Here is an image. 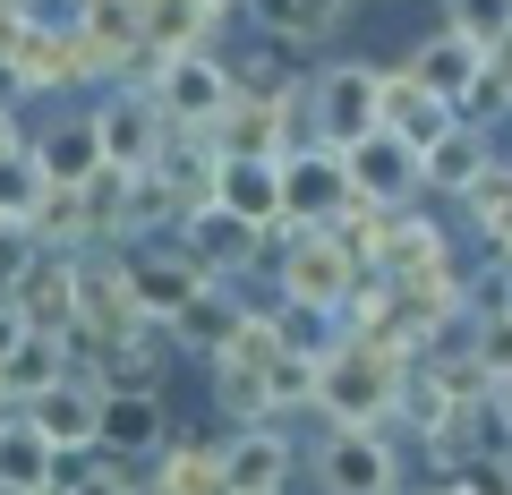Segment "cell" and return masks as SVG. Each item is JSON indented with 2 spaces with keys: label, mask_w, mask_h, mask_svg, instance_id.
<instances>
[{
  "label": "cell",
  "mask_w": 512,
  "mask_h": 495,
  "mask_svg": "<svg viewBox=\"0 0 512 495\" xmlns=\"http://www.w3.org/2000/svg\"><path fill=\"white\" fill-rule=\"evenodd\" d=\"M410 367H419V359H393L384 342L342 333V342L325 350V367H316V410H325L333 427H384L393 410H402Z\"/></svg>",
  "instance_id": "1"
},
{
  "label": "cell",
  "mask_w": 512,
  "mask_h": 495,
  "mask_svg": "<svg viewBox=\"0 0 512 495\" xmlns=\"http://www.w3.org/2000/svg\"><path fill=\"white\" fill-rule=\"evenodd\" d=\"M274 239H282V257H274L282 299H299V308H333V316H342L350 282H359V257L333 239V222H274Z\"/></svg>",
  "instance_id": "2"
},
{
  "label": "cell",
  "mask_w": 512,
  "mask_h": 495,
  "mask_svg": "<svg viewBox=\"0 0 512 495\" xmlns=\"http://www.w3.org/2000/svg\"><path fill=\"white\" fill-rule=\"evenodd\" d=\"M231 69H222L214 52H171L163 60V77H154V103H163V120H171V137H205L222 120V111H231Z\"/></svg>",
  "instance_id": "3"
},
{
  "label": "cell",
  "mask_w": 512,
  "mask_h": 495,
  "mask_svg": "<svg viewBox=\"0 0 512 495\" xmlns=\"http://www.w3.org/2000/svg\"><path fill=\"white\" fill-rule=\"evenodd\" d=\"M180 248L205 265L214 282H231V274H248V265H265V257H282V239L265 231V222H248V214H231V205H197V214H180Z\"/></svg>",
  "instance_id": "4"
},
{
  "label": "cell",
  "mask_w": 512,
  "mask_h": 495,
  "mask_svg": "<svg viewBox=\"0 0 512 495\" xmlns=\"http://www.w3.org/2000/svg\"><path fill=\"white\" fill-rule=\"evenodd\" d=\"M308 120H316V146H359L367 129H384V69H325L308 86Z\"/></svg>",
  "instance_id": "5"
},
{
  "label": "cell",
  "mask_w": 512,
  "mask_h": 495,
  "mask_svg": "<svg viewBox=\"0 0 512 495\" xmlns=\"http://www.w3.org/2000/svg\"><path fill=\"white\" fill-rule=\"evenodd\" d=\"M146 299H137V282H128V257L120 265H77V333H86L94 350L103 342H128V333H146Z\"/></svg>",
  "instance_id": "6"
},
{
  "label": "cell",
  "mask_w": 512,
  "mask_h": 495,
  "mask_svg": "<svg viewBox=\"0 0 512 495\" xmlns=\"http://www.w3.org/2000/svg\"><path fill=\"white\" fill-rule=\"evenodd\" d=\"M350 197H359V188H350L342 146H299V154H282V222H333Z\"/></svg>",
  "instance_id": "7"
},
{
  "label": "cell",
  "mask_w": 512,
  "mask_h": 495,
  "mask_svg": "<svg viewBox=\"0 0 512 495\" xmlns=\"http://www.w3.org/2000/svg\"><path fill=\"white\" fill-rule=\"evenodd\" d=\"M393 478H402V461H393L384 427H333L325 453H316V487H333V495H376Z\"/></svg>",
  "instance_id": "8"
},
{
  "label": "cell",
  "mask_w": 512,
  "mask_h": 495,
  "mask_svg": "<svg viewBox=\"0 0 512 495\" xmlns=\"http://www.w3.org/2000/svg\"><path fill=\"white\" fill-rule=\"evenodd\" d=\"M342 163H350V188H359V197H376V205H410V197L427 188L419 146H410L402 129H367L359 146H342Z\"/></svg>",
  "instance_id": "9"
},
{
  "label": "cell",
  "mask_w": 512,
  "mask_h": 495,
  "mask_svg": "<svg viewBox=\"0 0 512 495\" xmlns=\"http://www.w3.org/2000/svg\"><path fill=\"white\" fill-rule=\"evenodd\" d=\"M205 137H214L222 163H282V154H291V103H265V94H231V111H222Z\"/></svg>",
  "instance_id": "10"
},
{
  "label": "cell",
  "mask_w": 512,
  "mask_h": 495,
  "mask_svg": "<svg viewBox=\"0 0 512 495\" xmlns=\"http://www.w3.org/2000/svg\"><path fill=\"white\" fill-rule=\"evenodd\" d=\"M94 444L111 453H163L171 444V419H163V393L154 385H103V410H94Z\"/></svg>",
  "instance_id": "11"
},
{
  "label": "cell",
  "mask_w": 512,
  "mask_h": 495,
  "mask_svg": "<svg viewBox=\"0 0 512 495\" xmlns=\"http://www.w3.org/2000/svg\"><path fill=\"white\" fill-rule=\"evenodd\" d=\"M291 436H274L265 419H248V427H231L222 436V487L231 495H274V487H291Z\"/></svg>",
  "instance_id": "12"
},
{
  "label": "cell",
  "mask_w": 512,
  "mask_h": 495,
  "mask_svg": "<svg viewBox=\"0 0 512 495\" xmlns=\"http://www.w3.org/2000/svg\"><path fill=\"white\" fill-rule=\"evenodd\" d=\"M94 137H103V163L146 171V163H163L171 120H163V103H154V94H120V103H103V111H94Z\"/></svg>",
  "instance_id": "13"
},
{
  "label": "cell",
  "mask_w": 512,
  "mask_h": 495,
  "mask_svg": "<svg viewBox=\"0 0 512 495\" xmlns=\"http://www.w3.org/2000/svg\"><path fill=\"white\" fill-rule=\"evenodd\" d=\"M128 282H137V299H146L154 325H171V316H180L214 274H205V265L180 248V239H171V248H137V257H128Z\"/></svg>",
  "instance_id": "14"
},
{
  "label": "cell",
  "mask_w": 512,
  "mask_h": 495,
  "mask_svg": "<svg viewBox=\"0 0 512 495\" xmlns=\"http://www.w3.org/2000/svg\"><path fill=\"white\" fill-rule=\"evenodd\" d=\"M9 299H18V316L35 333H69V342H77V257H60V248H52V257H35Z\"/></svg>",
  "instance_id": "15"
},
{
  "label": "cell",
  "mask_w": 512,
  "mask_h": 495,
  "mask_svg": "<svg viewBox=\"0 0 512 495\" xmlns=\"http://www.w3.org/2000/svg\"><path fill=\"white\" fill-rule=\"evenodd\" d=\"M453 120H461V103H453V94H436L419 69H393V77H384V129H402L419 154L436 146Z\"/></svg>",
  "instance_id": "16"
},
{
  "label": "cell",
  "mask_w": 512,
  "mask_h": 495,
  "mask_svg": "<svg viewBox=\"0 0 512 495\" xmlns=\"http://www.w3.org/2000/svg\"><path fill=\"white\" fill-rule=\"evenodd\" d=\"M410 69H419V77H427V86H436V94H453V103L470 111L478 77H487V43H478V35H461V26L444 18L436 35H427L419 52H410Z\"/></svg>",
  "instance_id": "17"
},
{
  "label": "cell",
  "mask_w": 512,
  "mask_h": 495,
  "mask_svg": "<svg viewBox=\"0 0 512 495\" xmlns=\"http://www.w3.org/2000/svg\"><path fill=\"white\" fill-rule=\"evenodd\" d=\"M9 69H18V86H26V94H69V86H86L77 35H69V26H43V18H35V35L18 43V60H9Z\"/></svg>",
  "instance_id": "18"
},
{
  "label": "cell",
  "mask_w": 512,
  "mask_h": 495,
  "mask_svg": "<svg viewBox=\"0 0 512 495\" xmlns=\"http://www.w3.org/2000/svg\"><path fill=\"white\" fill-rule=\"evenodd\" d=\"M52 461H60V444L35 427V410H9L0 419V495H26V487H52Z\"/></svg>",
  "instance_id": "19"
},
{
  "label": "cell",
  "mask_w": 512,
  "mask_h": 495,
  "mask_svg": "<svg viewBox=\"0 0 512 495\" xmlns=\"http://www.w3.org/2000/svg\"><path fill=\"white\" fill-rule=\"evenodd\" d=\"M427 265H453V239H444L427 214H402V205H393V222H384V248H376V265H367V274L402 282V274H427Z\"/></svg>",
  "instance_id": "20"
},
{
  "label": "cell",
  "mask_w": 512,
  "mask_h": 495,
  "mask_svg": "<svg viewBox=\"0 0 512 495\" xmlns=\"http://www.w3.org/2000/svg\"><path fill=\"white\" fill-rule=\"evenodd\" d=\"M487 163H495V154H487V129H478V120H453V129L419 154V171H427V188H436V197H461Z\"/></svg>",
  "instance_id": "21"
},
{
  "label": "cell",
  "mask_w": 512,
  "mask_h": 495,
  "mask_svg": "<svg viewBox=\"0 0 512 495\" xmlns=\"http://www.w3.org/2000/svg\"><path fill=\"white\" fill-rule=\"evenodd\" d=\"M248 9H256V26L274 43H299V52H308V43H333L350 26V0H248Z\"/></svg>",
  "instance_id": "22"
},
{
  "label": "cell",
  "mask_w": 512,
  "mask_h": 495,
  "mask_svg": "<svg viewBox=\"0 0 512 495\" xmlns=\"http://www.w3.org/2000/svg\"><path fill=\"white\" fill-rule=\"evenodd\" d=\"M146 487H163V495H205V487H222V436H171L163 453H154Z\"/></svg>",
  "instance_id": "23"
},
{
  "label": "cell",
  "mask_w": 512,
  "mask_h": 495,
  "mask_svg": "<svg viewBox=\"0 0 512 495\" xmlns=\"http://www.w3.org/2000/svg\"><path fill=\"white\" fill-rule=\"evenodd\" d=\"M60 376H69V333H35V325H26V342L0 359V385H9V402H35V393H52Z\"/></svg>",
  "instance_id": "24"
},
{
  "label": "cell",
  "mask_w": 512,
  "mask_h": 495,
  "mask_svg": "<svg viewBox=\"0 0 512 495\" xmlns=\"http://www.w3.org/2000/svg\"><path fill=\"white\" fill-rule=\"evenodd\" d=\"M239 316H248V299H231V282H205V291L171 316V333H180L188 350H205V359H214V350L239 333Z\"/></svg>",
  "instance_id": "25"
},
{
  "label": "cell",
  "mask_w": 512,
  "mask_h": 495,
  "mask_svg": "<svg viewBox=\"0 0 512 495\" xmlns=\"http://www.w3.org/2000/svg\"><path fill=\"white\" fill-rule=\"evenodd\" d=\"M214 197L231 205V214H248V222L274 231V222H282V163H222L214 171Z\"/></svg>",
  "instance_id": "26"
},
{
  "label": "cell",
  "mask_w": 512,
  "mask_h": 495,
  "mask_svg": "<svg viewBox=\"0 0 512 495\" xmlns=\"http://www.w3.org/2000/svg\"><path fill=\"white\" fill-rule=\"evenodd\" d=\"M26 410H35V427H43L52 444H94V410H103V393L77 385V376H60V385H52V393H35Z\"/></svg>",
  "instance_id": "27"
},
{
  "label": "cell",
  "mask_w": 512,
  "mask_h": 495,
  "mask_svg": "<svg viewBox=\"0 0 512 495\" xmlns=\"http://www.w3.org/2000/svg\"><path fill=\"white\" fill-rule=\"evenodd\" d=\"M35 154H43V171H52L60 188H86L94 171H103V137H94V120H60Z\"/></svg>",
  "instance_id": "28"
},
{
  "label": "cell",
  "mask_w": 512,
  "mask_h": 495,
  "mask_svg": "<svg viewBox=\"0 0 512 495\" xmlns=\"http://www.w3.org/2000/svg\"><path fill=\"white\" fill-rule=\"evenodd\" d=\"M205 26H214V0H146V43H154V60L197 52Z\"/></svg>",
  "instance_id": "29"
},
{
  "label": "cell",
  "mask_w": 512,
  "mask_h": 495,
  "mask_svg": "<svg viewBox=\"0 0 512 495\" xmlns=\"http://www.w3.org/2000/svg\"><path fill=\"white\" fill-rule=\"evenodd\" d=\"M214 402L231 410L239 427H248V419H274V393H265V367H248V359H214Z\"/></svg>",
  "instance_id": "30"
},
{
  "label": "cell",
  "mask_w": 512,
  "mask_h": 495,
  "mask_svg": "<svg viewBox=\"0 0 512 495\" xmlns=\"http://www.w3.org/2000/svg\"><path fill=\"white\" fill-rule=\"evenodd\" d=\"M52 171H43V154H9V163H0V214L9 222H35V205L52 197Z\"/></svg>",
  "instance_id": "31"
},
{
  "label": "cell",
  "mask_w": 512,
  "mask_h": 495,
  "mask_svg": "<svg viewBox=\"0 0 512 495\" xmlns=\"http://www.w3.org/2000/svg\"><path fill=\"white\" fill-rule=\"evenodd\" d=\"M86 222L94 239H128V163H103L86 180Z\"/></svg>",
  "instance_id": "32"
},
{
  "label": "cell",
  "mask_w": 512,
  "mask_h": 495,
  "mask_svg": "<svg viewBox=\"0 0 512 495\" xmlns=\"http://www.w3.org/2000/svg\"><path fill=\"white\" fill-rule=\"evenodd\" d=\"M35 239H43V248H77V239H94V222H86V188H52V197L35 205Z\"/></svg>",
  "instance_id": "33"
},
{
  "label": "cell",
  "mask_w": 512,
  "mask_h": 495,
  "mask_svg": "<svg viewBox=\"0 0 512 495\" xmlns=\"http://www.w3.org/2000/svg\"><path fill=\"white\" fill-rule=\"evenodd\" d=\"M316 367H325V350H282V359L265 367V393H274V410L316 402Z\"/></svg>",
  "instance_id": "34"
},
{
  "label": "cell",
  "mask_w": 512,
  "mask_h": 495,
  "mask_svg": "<svg viewBox=\"0 0 512 495\" xmlns=\"http://www.w3.org/2000/svg\"><path fill=\"white\" fill-rule=\"evenodd\" d=\"M487 111H512V26L487 43V77H478V94H470L461 120H487Z\"/></svg>",
  "instance_id": "35"
},
{
  "label": "cell",
  "mask_w": 512,
  "mask_h": 495,
  "mask_svg": "<svg viewBox=\"0 0 512 495\" xmlns=\"http://www.w3.org/2000/svg\"><path fill=\"white\" fill-rule=\"evenodd\" d=\"M461 205H470V222H478V231L512 222V163H487L470 188H461Z\"/></svg>",
  "instance_id": "36"
},
{
  "label": "cell",
  "mask_w": 512,
  "mask_h": 495,
  "mask_svg": "<svg viewBox=\"0 0 512 495\" xmlns=\"http://www.w3.org/2000/svg\"><path fill=\"white\" fill-rule=\"evenodd\" d=\"M231 86H239V94H265V103H291V94H308L291 69H282V52H256V60H239V69H231Z\"/></svg>",
  "instance_id": "37"
},
{
  "label": "cell",
  "mask_w": 512,
  "mask_h": 495,
  "mask_svg": "<svg viewBox=\"0 0 512 495\" xmlns=\"http://www.w3.org/2000/svg\"><path fill=\"white\" fill-rule=\"evenodd\" d=\"M470 350L487 359V376H495V385H504V376H512V308H478Z\"/></svg>",
  "instance_id": "38"
},
{
  "label": "cell",
  "mask_w": 512,
  "mask_h": 495,
  "mask_svg": "<svg viewBox=\"0 0 512 495\" xmlns=\"http://www.w3.org/2000/svg\"><path fill=\"white\" fill-rule=\"evenodd\" d=\"M43 257V239H35V222H9L0 214V291H18L26 282V265Z\"/></svg>",
  "instance_id": "39"
},
{
  "label": "cell",
  "mask_w": 512,
  "mask_h": 495,
  "mask_svg": "<svg viewBox=\"0 0 512 495\" xmlns=\"http://www.w3.org/2000/svg\"><path fill=\"white\" fill-rule=\"evenodd\" d=\"M453 26H461V35H478V43H495L512 26V0H453Z\"/></svg>",
  "instance_id": "40"
},
{
  "label": "cell",
  "mask_w": 512,
  "mask_h": 495,
  "mask_svg": "<svg viewBox=\"0 0 512 495\" xmlns=\"http://www.w3.org/2000/svg\"><path fill=\"white\" fill-rule=\"evenodd\" d=\"M18 342H26V316H18V299L0 291V359H9V350H18Z\"/></svg>",
  "instance_id": "41"
},
{
  "label": "cell",
  "mask_w": 512,
  "mask_h": 495,
  "mask_svg": "<svg viewBox=\"0 0 512 495\" xmlns=\"http://www.w3.org/2000/svg\"><path fill=\"white\" fill-rule=\"evenodd\" d=\"M495 427H504V436H512V376H504V385H495Z\"/></svg>",
  "instance_id": "42"
},
{
  "label": "cell",
  "mask_w": 512,
  "mask_h": 495,
  "mask_svg": "<svg viewBox=\"0 0 512 495\" xmlns=\"http://www.w3.org/2000/svg\"><path fill=\"white\" fill-rule=\"evenodd\" d=\"M9 154H26V146H18V120L0 111V163H9Z\"/></svg>",
  "instance_id": "43"
},
{
  "label": "cell",
  "mask_w": 512,
  "mask_h": 495,
  "mask_svg": "<svg viewBox=\"0 0 512 495\" xmlns=\"http://www.w3.org/2000/svg\"><path fill=\"white\" fill-rule=\"evenodd\" d=\"M504 308H512V291H504Z\"/></svg>",
  "instance_id": "44"
},
{
  "label": "cell",
  "mask_w": 512,
  "mask_h": 495,
  "mask_svg": "<svg viewBox=\"0 0 512 495\" xmlns=\"http://www.w3.org/2000/svg\"><path fill=\"white\" fill-rule=\"evenodd\" d=\"M214 9H222V0H214Z\"/></svg>",
  "instance_id": "45"
}]
</instances>
